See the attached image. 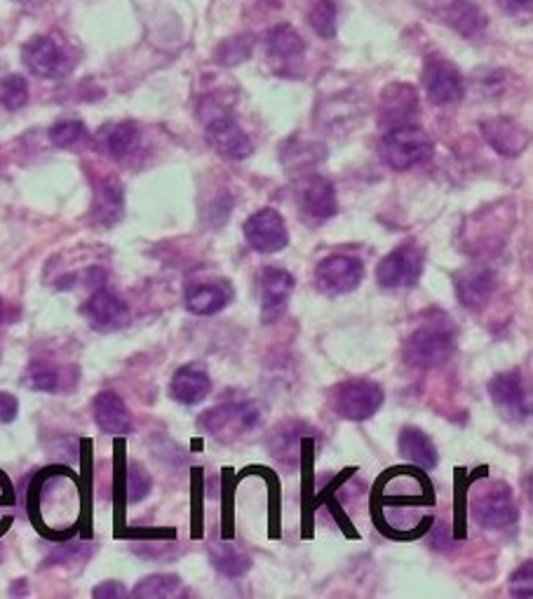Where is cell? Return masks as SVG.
I'll use <instances>...</instances> for the list:
<instances>
[{
	"mask_svg": "<svg viewBox=\"0 0 533 599\" xmlns=\"http://www.w3.org/2000/svg\"><path fill=\"white\" fill-rule=\"evenodd\" d=\"M459 329L447 315L421 322L404 341L406 365L416 369H437L447 365L457 351Z\"/></svg>",
	"mask_w": 533,
	"mask_h": 599,
	"instance_id": "1",
	"label": "cell"
},
{
	"mask_svg": "<svg viewBox=\"0 0 533 599\" xmlns=\"http://www.w3.org/2000/svg\"><path fill=\"white\" fill-rule=\"evenodd\" d=\"M263 419V409L254 400H233L216 404L208 412H202L198 419V428L218 439V443H230V439H238L247 433L259 428Z\"/></svg>",
	"mask_w": 533,
	"mask_h": 599,
	"instance_id": "2",
	"label": "cell"
},
{
	"mask_svg": "<svg viewBox=\"0 0 533 599\" xmlns=\"http://www.w3.org/2000/svg\"><path fill=\"white\" fill-rule=\"evenodd\" d=\"M381 161L395 172H410L428 165L435 155V144L416 125H402L390 130L379 144Z\"/></svg>",
	"mask_w": 533,
	"mask_h": 599,
	"instance_id": "3",
	"label": "cell"
},
{
	"mask_svg": "<svg viewBox=\"0 0 533 599\" xmlns=\"http://www.w3.org/2000/svg\"><path fill=\"white\" fill-rule=\"evenodd\" d=\"M470 515L482 529H510L520 519V508H517L510 484L496 480L475 489L473 498H470Z\"/></svg>",
	"mask_w": 533,
	"mask_h": 599,
	"instance_id": "4",
	"label": "cell"
},
{
	"mask_svg": "<svg viewBox=\"0 0 533 599\" xmlns=\"http://www.w3.org/2000/svg\"><path fill=\"white\" fill-rule=\"evenodd\" d=\"M386 392L371 378H348L332 390V409L346 421H367L383 407Z\"/></svg>",
	"mask_w": 533,
	"mask_h": 599,
	"instance_id": "5",
	"label": "cell"
},
{
	"mask_svg": "<svg viewBox=\"0 0 533 599\" xmlns=\"http://www.w3.org/2000/svg\"><path fill=\"white\" fill-rule=\"evenodd\" d=\"M426 268V255L414 243H404L386 255L376 266V282L383 290H412Z\"/></svg>",
	"mask_w": 533,
	"mask_h": 599,
	"instance_id": "6",
	"label": "cell"
},
{
	"mask_svg": "<svg viewBox=\"0 0 533 599\" xmlns=\"http://www.w3.org/2000/svg\"><path fill=\"white\" fill-rule=\"evenodd\" d=\"M22 61L31 73L45 78V81H57V78L69 75L75 64L67 47L50 36L31 38L22 47Z\"/></svg>",
	"mask_w": 533,
	"mask_h": 599,
	"instance_id": "7",
	"label": "cell"
},
{
	"mask_svg": "<svg viewBox=\"0 0 533 599\" xmlns=\"http://www.w3.org/2000/svg\"><path fill=\"white\" fill-rule=\"evenodd\" d=\"M487 390L498 412L508 421L524 423L531 419V392L520 369L491 376Z\"/></svg>",
	"mask_w": 533,
	"mask_h": 599,
	"instance_id": "8",
	"label": "cell"
},
{
	"mask_svg": "<svg viewBox=\"0 0 533 599\" xmlns=\"http://www.w3.org/2000/svg\"><path fill=\"white\" fill-rule=\"evenodd\" d=\"M365 280V263L351 255H329L316 266V287L324 296L355 292Z\"/></svg>",
	"mask_w": 533,
	"mask_h": 599,
	"instance_id": "9",
	"label": "cell"
},
{
	"mask_svg": "<svg viewBox=\"0 0 533 599\" xmlns=\"http://www.w3.org/2000/svg\"><path fill=\"white\" fill-rule=\"evenodd\" d=\"M245 240L259 255H277V251L289 245V231L287 222L277 210L263 208L247 219L245 226Z\"/></svg>",
	"mask_w": 533,
	"mask_h": 599,
	"instance_id": "10",
	"label": "cell"
},
{
	"mask_svg": "<svg viewBox=\"0 0 533 599\" xmlns=\"http://www.w3.org/2000/svg\"><path fill=\"white\" fill-rule=\"evenodd\" d=\"M205 137L210 141V146L218 155L226 157V161H247V157L254 153L252 139H249V134L240 128L238 120L226 111L208 116Z\"/></svg>",
	"mask_w": 533,
	"mask_h": 599,
	"instance_id": "11",
	"label": "cell"
},
{
	"mask_svg": "<svg viewBox=\"0 0 533 599\" xmlns=\"http://www.w3.org/2000/svg\"><path fill=\"white\" fill-rule=\"evenodd\" d=\"M259 282V304L263 322H275L287 310L289 298L296 290V278L277 266H265L257 278Z\"/></svg>",
	"mask_w": 533,
	"mask_h": 599,
	"instance_id": "12",
	"label": "cell"
},
{
	"mask_svg": "<svg viewBox=\"0 0 533 599\" xmlns=\"http://www.w3.org/2000/svg\"><path fill=\"white\" fill-rule=\"evenodd\" d=\"M453 290H457L461 306L479 310L494 298L498 290V275L489 263L467 266L453 275Z\"/></svg>",
	"mask_w": 533,
	"mask_h": 599,
	"instance_id": "13",
	"label": "cell"
},
{
	"mask_svg": "<svg viewBox=\"0 0 533 599\" xmlns=\"http://www.w3.org/2000/svg\"><path fill=\"white\" fill-rule=\"evenodd\" d=\"M423 85H426L430 102L437 106L457 104L465 94L461 71L440 57L428 59L426 69H423Z\"/></svg>",
	"mask_w": 533,
	"mask_h": 599,
	"instance_id": "14",
	"label": "cell"
},
{
	"mask_svg": "<svg viewBox=\"0 0 533 599\" xmlns=\"http://www.w3.org/2000/svg\"><path fill=\"white\" fill-rule=\"evenodd\" d=\"M83 315L87 325L97 332H118L130 322V306L116 292L102 287L87 298Z\"/></svg>",
	"mask_w": 533,
	"mask_h": 599,
	"instance_id": "15",
	"label": "cell"
},
{
	"mask_svg": "<svg viewBox=\"0 0 533 599\" xmlns=\"http://www.w3.org/2000/svg\"><path fill=\"white\" fill-rule=\"evenodd\" d=\"M210 392L212 376L202 362H188V365L175 372L169 381V398L183 407H196L200 402H205Z\"/></svg>",
	"mask_w": 533,
	"mask_h": 599,
	"instance_id": "16",
	"label": "cell"
},
{
	"mask_svg": "<svg viewBox=\"0 0 533 599\" xmlns=\"http://www.w3.org/2000/svg\"><path fill=\"white\" fill-rule=\"evenodd\" d=\"M296 200L312 219H332L339 212L336 188L322 175H308L296 186Z\"/></svg>",
	"mask_w": 533,
	"mask_h": 599,
	"instance_id": "17",
	"label": "cell"
},
{
	"mask_svg": "<svg viewBox=\"0 0 533 599\" xmlns=\"http://www.w3.org/2000/svg\"><path fill=\"white\" fill-rule=\"evenodd\" d=\"M233 287L228 280H208V282H191V285L186 287L183 294V304L186 310L193 315H216L222 313L224 308L230 306L233 302Z\"/></svg>",
	"mask_w": 533,
	"mask_h": 599,
	"instance_id": "18",
	"label": "cell"
},
{
	"mask_svg": "<svg viewBox=\"0 0 533 599\" xmlns=\"http://www.w3.org/2000/svg\"><path fill=\"white\" fill-rule=\"evenodd\" d=\"M381 125L383 128H402V125H412V120L418 116V94L412 85L395 83L388 85L381 92Z\"/></svg>",
	"mask_w": 533,
	"mask_h": 599,
	"instance_id": "19",
	"label": "cell"
},
{
	"mask_svg": "<svg viewBox=\"0 0 533 599\" xmlns=\"http://www.w3.org/2000/svg\"><path fill=\"white\" fill-rule=\"evenodd\" d=\"M482 134L498 155H506V157L522 155L529 146V132L524 130V125L506 116L484 120Z\"/></svg>",
	"mask_w": 533,
	"mask_h": 599,
	"instance_id": "20",
	"label": "cell"
},
{
	"mask_svg": "<svg viewBox=\"0 0 533 599\" xmlns=\"http://www.w3.org/2000/svg\"><path fill=\"white\" fill-rule=\"evenodd\" d=\"M306 52V43L299 31L289 24H280L269 34V59L280 75H294L296 64Z\"/></svg>",
	"mask_w": 533,
	"mask_h": 599,
	"instance_id": "21",
	"label": "cell"
},
{
	"mask_svg": "<svg viewBox=\"0 0 533 599\" xmlns=\"http://www.w3.org/2000/svg\"><path fill=\"white\" fill-rule=\"evenodd\" d=\"M94 421L106 435H128L132 433V416L128 404L114 390H104L92 402Z\"/></svg>",
	"mask_w": 533,
	"mask_h": 599,
	"instance_id": "22",
	"label": "cell"
},
{
	"mask_svg": "<svg viewBox=\"0 0 533 599\" xmlns=\"http://www.w3.org/2000/svg\"><path fill=\"white\" fill-rule=\"evenodd\" d=\"M125 212V191L116 177H106L97 184L92 204V222L99 226H114Z\"/></svg>",
	"mask_w": 533,
	"mask_h": 599,
	"instance_id": "23",
	"label": "cell"
},
{
	"mask_svg": "<svg viewBox=\"0 0 533 599\" xmlns=\"http://www.w3.org/2000/svg\"><path fill=\"white\" fill-rule=\"evenodd\" d=\"M398 447L406 461L416 463L423 470H435L437 463H440V454H437L433 437L426 431H421L418 425H404Z\"/></svg>",
	"mask_w": 533,
	"mask_h": 599,
	"instance_id": "24",
	"label": "cell"
},
{
	"mask_svg": "<svg viewBox=\"0 0 533 599\" xmlns=\"http://www.w3.org/2000/svg\"><path fill=\"white\" fill-rule=\"evenodd\" d=\"M447 22L465 38L482 34V31L489 24L487 14H484L482 8L477 3H473V0H453L447 10Z\"/></svg>",
	"mask_w": 533,
	"mask_h": 599,
	"instance_id": "25",
	"label": "cell"
},
{
	"mask_svg": "<svg viewBox=\"0 0 533 599\" xmlns=\"http://www.w3.org/2000/svg\"><path fill=\"white\" fill-rule=\"evenodd\" d=\"M210 557L214 569L224 574L226 578H240L249 569H252V557H249L245 550H240L235 543H216L210 550Z\"/></svg>",
	"mask_w": 533,
	"mask_h": 599,
	"instance_id": "26",
	"label": "cell"
},
{
	"mask_svg": "<svg viewBox=\"0 0 533 599\" xmlns=\"http://www.w3.org/2000/svg\"><path fill=\"white\" fill-rule=\"evenodd\" d=\"M139 141L141 132L134 122H118L104 134V151L116 161H122L139 149Z\"/></svg>",
	"mask_w": 533,
	"mask_h": 599,
	"instance_id": "27",
	"label": "cell"
},
{
	"mask_svg": "<svg viewBox=\"0 0 533 599\" xmlns=\"http://www.w3.org/2000/svg\"><path fill=\"white\" fill-rule=\"evenodd\" d=\"M61 378H64L61 376V369L57 365H52V362L36 360L28 365V369L24 374V384H26V388L38 390V392H59Z\"/></svg>",
	"mask_w": 533,
	"mask_h": 599,
	"instance_id": "28",
	"label": "cell"
},
{
	"mask_svg": "<svg viewBox=\"0 0 533 599\" xmlns=\"http://www.w3.org/2000/svg\"><path fill=\"white\" fill-rule=\"evenodd\" d=\"M181 588V578L177 574H153L141 578L137 588L132 590V597L141 599H158V597H177Z\"/></svg>",
	"mask_w": 533,
	"mask_h": 599,
	"instance_id": "29",
	"label": "cell"
},
{
	"mask_svg": "<svg viewBox=\"0 0 533 599\" xmlns=\"http://www.w3.org/2000/svg\"><path fill=\"white\" fill-rule=\"evenodd\" d=\"M28 102V83L24 75L10 73L0 81V104H3L8 111H17V108L26 106Z\"/></svg>",
	"mask_w": 533,
	"mask_h": 599,
	"instance_id": "30",
	"label": "cell"
},
{
	"mask_svg": "<svg viewBox=\"0 0 533 599\" xmlns=\"http://www.w3.org/2000/svg\"><path fill=\"white\" fill-rule=\"evenodd\" d=\"M308 22L322 38H327V40L334 38L336 36V3L334 0H318L308 14Z\"/></svg>",
	"mask_w": 533,
	"mask_h": 599,
	"instance_id": "31",
	"label": "cell"
},
{
	"mask_svg": "<svg viewBox=\"0 0 533 599\" xmlns=\"http://www.w3.org/2000/svg\"><path fill=\"white\" fill-rule=\"evenodd\" d=\"M153 480L149 475V470L141 463H130L128 466V475H125V494H128V503H141L151 494Z\"/></svg>",
	"mask_w": 533,
	"mask_h": 599,
	"instance_id": "32",
	"label": "cell"
},
{
	"mask_svg": "<svg viewBox=\"0 0 533 599\" xmlns=\"http://www.w3.org/2000/svg\"><path fill=\"white\" fill-rule=\"evenodd\" d=\"M87 137V128L81 120H59L50 128V141L57 149H71Z\"/></svg>",
	"mask_w": 533,
	"mask_h": 599,
	"instance_id": "33",
	"label": "cell"
},
{
	"mask_svg": "<svg viewBox=\"0 0 533 599\" xmlns=\"http://www.w3.org/2000/svg\"><path fill=\"white\" fill-rule=\"evenodd\" d=\"M249 55H252V40H249V36L233 38L218 47L216 61L224 67H233V64H238V61H245Z\"/></svg>",
	"mask_w": 533,
	"mask_h": 599,
	"instance_id": "34",
	"label": "cell"
},
{
	"mask_svg": "<svg viewBox=\"0 0 533 599\" xmlns=\"http://www.w3.org/2000/svg\"><path fill=\"white\" fill-rule=\"evenodd\" d=\"M533 566H531V560H526L524 564L517 566V572L510 576V595L512 597H520V599H531L533 597Z\"/></svg>",
	"mask_w": 533,
	"mask_h": 599,
	"instance_id": "35",
	"label": "cell"
},
{
	"mask_svg": "<svg viewBox=\"0 0 533 599\" xmlns=\"http://www.w3.org/2000/svg\"><path fill=\"white\" fill-rule=\"evenodd\" d=\"M20 414V400L12 392H0V423H12Z\"/></svg>",
	"mask_w": 533,
	"mask_h": 599,
	"instance_id": "36",
	"label": "cell"
},
{
	"mask_svg": "<svg viewBox=\"0 0 533 599\" xmlns=\"http://www.w3.org/2000/svg\"><path fill=\"white\" fill-rule=\"evenodd\" d=\"M92 595L99 597V599H116V597H128L130 592L125 590L122 583H118V580H104V583H99L97 588L92 590Z\"/></svg>",
	"mask_w": 533,
	"mask_h": 599,
	"instance_id": "37",
	"label": "cell"
},
{
	"mask_svg": "<svg viewBox=\"0 0 533 599\" xmlns=\"http://www.w3.org/2000/svg\"><path fill=\"white\" fill-rule=\"evenodd\" d=\"M500 5L517 12V10H529L531 8V0H500Z\"/></svg>",
	"mask_w": 533,
	"mask_h": 599,
	"instance_id": "38",
	"label": "cell"
},
{
	"mask_svg": "<svg viewBox=\"0 0 533 599\" xmlns=\"http://www.w3.org/2000/svg\"><path fill=\"white\" fill-rule=\"evenodd\" d=\"M5 318V304H3V298H0V322H3Z\"/></svg>",
	"mask_w": 533,
	"mask_h": 599,
	"instance_id": "39",
	"label": "cell"
}]
</instances>
